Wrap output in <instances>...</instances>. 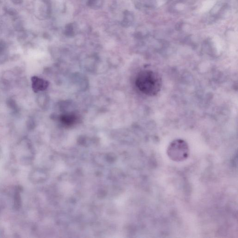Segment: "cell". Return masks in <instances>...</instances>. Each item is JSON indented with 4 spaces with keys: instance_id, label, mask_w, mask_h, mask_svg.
<instances>
[{
    "instance_id": "6da1fadb",
    "label": "cell",
    "mask_w": 238,
    "mask_h": 238,
    "mask_svg": "<svg viewBox=\"0 0 238 238\" xmlns=\"http://www.w3.org/2000/svg\"><path fill=\"white\" fill-rule=\"evenodd\" d=\"M135 84L144 94L148 96H155L160 92L162 88V78L155 71L144 70L138 73Z\"/></svg>"
},
{
    "instance_id": "7a4b0ae2",
    "label": "cell",
    "mask_w": 238,
    "mask_h": 238,
    "mask_svg": "<svg viewBox=\"0 0 238 238\" xmlns=\"http://www.w3.org/2000/svg\"><path fill=\"white\" fill-rule=\"evenodd\" d=\"M189 147L186 141L181 139L173 141L167 150L168 156L175 161H182L187 159L189 155Z\"/></svg>"
},
{
    "instance_id": "3957f363",
    "label": "cell",
    "mask_w": 238,
    "mask_h": 238,
    "mask_svg": "<svg viewBox=\"0 0 238 238\" xmlns=\"http://www.w3.org/2000/svg\"><path fill=\"white\" fill-rule=\"evenodd\" d=\"M61 124L66 127H71L76 124L78 121V117L73 113H65L60 117Z\"/></svg>"
},
{
    "instance_id": "277c9868",
    "label": "cell",
    "mask_w": 238,
    "mask_h": 238,
    "mask_svg": "<svg viewBox=\"0 0 238 238\" xmlns=\"http://www.w3.org/2000/svg\"><path fill=\"white\" fill-rule=\"evenodd\" d=\"M33 88L35 91H42L47 89L49 85V83L46 81L40 79L38 77H34L33 78Z\"/></svg>"
},
{
    "instance_id": "5b68a950",
    "label": "cell",
    "mask_w": 238,
    "mask_h": 238,
    "mask_svg": "<svg viewBox=\"0 0 238 238\" xmlns=\"http://www.w3.org/2000/svg\"><path fill=\"white\" fill-rule=\"evenodd\" d=\"M182 25H183V23L182 22H179V23H177L176 25V30H181Z\"/></svg>"
},
{
    "instance_id": "8992f818",
    "label": "cell",
    "mask_w": 238,
    "mask_h": 238,
    "mask_svg": "<svg viewBox=\"0 0 238 238\" xmlns=\"http://www.w3.org/2000/svg\"><path fill=\"white\" fill-rule=\"evenodd\" d=\"M14 4H20L23 2V0H11Z\"/></svg>"
}]
</instances>
